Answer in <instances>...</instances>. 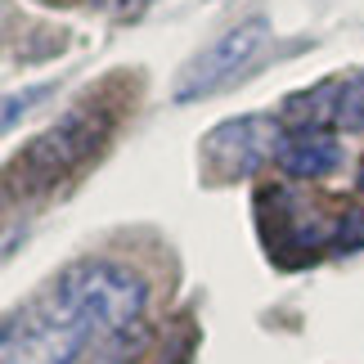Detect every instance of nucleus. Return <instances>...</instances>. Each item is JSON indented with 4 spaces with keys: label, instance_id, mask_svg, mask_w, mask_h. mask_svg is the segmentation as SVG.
Instances as JSON below:
<instances>
[{
    "label": "nucleus",
    "instance_id": "nucleus-1",
    "mask_svg": "<svg viewBox=\"0 0 364 364\" xmlns=\"http://www.w3.org/2000/svg\"><path fill=\"white\" fill-rule=\"evenodd\" d=\"M149 288L117 261L63 270L5 324L0 364H77L90 346H117L139 324Z\"/></svg>",
    "mask_w": 364,
    "mask_h": 364
},
{
    "label": "nucleus",
    "instance_id": "nucleus-2",
    "mask_svg": "<svg viewBox=\"0 0 364 364\" xmlns=\"http://www.w3.org/2000/svg\"><path fill=\"white\" fill-rule=\"evenodd\" d=\"M113 131V117L104 113V108H77L73 117H63L59 126H50L46 135H36L32 144L18 153V162H14L9 180L23 189H54L68 171H77L86 158H95V149L104 144V135Z\"/></svg>",
    "mask_w": 364,
    "mask_h": 364
},
{
    "label": "nucleus",
    "instance_id": "nucleus-3",
    "mask_svg": "<svg viewBox=\"0 0 364 364\" xmlns=\"http://www.w3.org/2000/svg\"><path fill=\"white\" fill-rule=\"evenodd\" d=\"M265 46H270V27H265V18H252L243 27H234V32H225L216 46H207L198 59L180 73L176 100H193V95H207V90L234 81L243 68H252V63L261 59Z\"/></svg>",
    "mask_w": 364,
    "mask_h": 364
},
{
    "label": "nucleus",
    "instance_id": "nucleus-4",
    "mask_svg": "<svg viewBox=\"0 0 364 364\" xmlns=\"http://www.w3.org/2000/svg\"><path fill=\"white\" fill-rule=\"evenodd\" d=\"M270 158L292 180H324L342 166V139L333 126H284L279 122Z\"/></svg>",
    "mask_w": 364,
    "mask_h": 364
},
{
    "label": "nucleus",
    "instance_id": "nucleus-5",
    "mask_svg": "<svg viewBox=\"0 0 364 364\" xmlns=\"http://www.w3.org/2000/svg\"><path fill=\"white\" fill-rule=\"evenodd\" d=\"M274 135H279V126L265 131L257 117L230 122V126H220V131L207 139V158H212L220 171H230V176H247L261 158L274 153Z\"/></svg>",
    "mask_w": 364,
    "mask_h": 364
},
{
    "label": "nucleus",
    "instance_id": "nucleus-6",
    "mask_svg": "<svg viewBox=\"0 0 364 364\" xmlns=\"http://www.w3.org/2000/svg\"><path fill=\"white\" fill-rule=\"evenodd\" d=\"M338 126H346V131H364V77L346 81V86L338 90Z\"/></svg>",
    "mask_w": 364,
    "mask_h": 364
},
{
    "label": "nucleus",
    "instance_id": "nucleus-7",
    "mask_svg": "<svg viewBox=\"0 0 364 364\" xmlns=\"http://www.w3.org/2000/svg\"><path fill=\"white\" fill-rule=\"evenodd\" d=\"M360 193H364V162H360Z\"/></svg>",
    "mask_w": 364,
    "mask_h": 364
}]
</instances>
